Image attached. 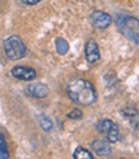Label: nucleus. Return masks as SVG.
<instances>
[{"mask_svg":"<svg viewBox=\"0 0 139 159\" xmlns=\"http://www.w3.org/2000/svg\"><path fill=\"white\" fill-rule=\"evenodd\" d=\"M56 50L61 55L66 54L68 50H69V45H68V42L65 41V39H63V38H58L56 39Z\"/></svg>","mask_w":139,"mask_h":159,"instance_id":"obj_13","label":"nucleus"},{"mask_svg":"<svg viewBox=\"0 0 139 159\" xmlns=\"http://www.w3.org/2000/svg\"><path fill=\"white\" fill-rule=\"evenodd\" d=\"M91 20H92L94 27L103 30V28H107L111 24V22H113V17H111L110 14H107V13H105V11H94L91 16Z\"/></svg>","mask_w":139,"mask_h":159,"instance_id":"obj_6","label":"nucleus"},{"mask_svg":"<svg viewBox=\"0 0 139 159\" xmlns=\"http://www.w3.org/2000/svg\"><path fill=\"white\" fill-rule=\"evenodd\" d=\"M82 116H83L82 111H80V110H77V108H74L72 112L68 113V117H69V118H73V120H80Z\"/></svg>","mask_w":139,"mask_h":159,"instance_id":"obj_15","label":"nucleus"},{"mask_svg":"<svg viewBox=\"0 0 139 159\" xmlns=\"http://www.w3.org/2000/svg\"><path fill=\"white\" fill-rule=\"evenodd\" d=\"M97 129L101 134L106 138V140L108 143H117L119 141V136H120V131L117 125L111 121V120H102L98 125H97Z\"/></svg>","mask_w":139,"mask_h":159,"instance_id":"obj_4","label":"nucleus"},{"mask_svg":"<svg viewBox=\"0 0 139 159\" xmlns=\"http://www.w3.org/2000/svg\"><path fill=\"white\" fill-rule=\"evenodd\" d=\"M7 158H9V152L3 135L0 134V159H7Z\"/></svg>","mask_w":139,"mask_h":159,"instance_id":"obj_14","label":"nucleus"},{"mask_svg":"<svg viewBox=\"0 0 139 159\" xmlns=\"http://www.w3.org/2000/svg\"><path fill=\"white\" fill-rule=\"evenodd\" d=\"M27 90H28L30 96H32L35 98H44L49 94V88L45 84H41V83L31 84Z\"/></svg>","mask_w":139,"mask_h":159,"instance_id":"obj_9","label":"nucleus"},{"mask_svg":"<svg viewBox=\"0 0 139 159\" xmlns=\"http://www.w3.org/2000/svg\"><path fill=\"white\" fill-rule=\"evenodd\" d=\"M92 149L98 155H108L111 153V148L105 140H94L92 143Z\"/></svg>","mask_w":139,"mask_h":159,"instance_id":"obj_10","label":"nucleus"},{"mask_svg":"<svg viewBox=\"0 0 139 159\" xmlns=\"http://www.w3.org/2000/svg\"><path fill=\"white\" fill-rule=\"evenodd\" d=\"M5 54L10 60H21L26 56L27 48L22 38L18 36H10L4 41Z\"/></svg>","mask_w":139,"mask_h":159,"instance_id":"obj_3","label":"nucleus"},{"mask_svg":"<svg viewBox=\"0 0 139 159\" xmlns=\"http://www.w3.org/2000/svg\"><path fill=\"white\" fill-rule=\"evenodd\" d=\"M116 25L121 34L135 45H139V19L129 14H119L116 17Z\"/></svg>","mask_w":139,"mask_h":159,"instance_id":"obj_2","label":"nucleus"},{"mask_svg":"<svg viewBox=\"0 0 139 159\" xmlns=\"http://www.w3.org/2000/svg\"><path fill=\"white\" fill-rule=\"evenodd\" d=\"M38 121H40V126L42 127L45 131H50V130H52V122H51V120L49 117H46V116H44V115H41L40 116V118H38Z\"/></svg>","mask_w":139,"mask_h":159,"instance_id":"obj_12","label":"nucleus"},{"mask_svg":"<svg viewBox=\"0 0 139 159\" xmlns=\"http://www.w3.org/2000/svg\"><path fill=\"white\" fill-rule=\"evenodd\" d=\"M22 2L26 5H36V4H38L41 2V0H22Z\"/></svg>","mask_w":139,"mask_h":159,"instance_id":"obj_16","label":"nucleus"},{"mask_svg":"<svg viewBox=\"0 0 139 159\" xmlns=\"http://www.w3.org/2000/svg\"><path fill=\"white\" fill-rule=\"evenodd\" d=\"M68 96L74 103L91 106L97 101V92L93 84L86 79H73L66 87Z\"/></svg>","mask_w":139,"mask_h":159,"instance_id":"obj_1","label":"nucleus"},{"mask_svg":"<svg viewBox=\"0 0 139 159\" xmlns=\"http://www.w3.org/2000/svg\"><path fill=\"white\" fill-rule=\"evenodd\" d=\"M74 159H93V155L91 152H88L84 148H77V150L73 154Z\"/></svg>","mask_w":139,"mask_h":159,"instance_id":"obj_11","label":"nucleus"},{"mask_svg":"<svg viewBox=\"0 0 139 159\" xmlns=\"http://www.w3.org/2000/svg\"><path fill=\"white\" fill-rule=\"evenodd\" d=\"M86 59L89 64H94L100 60V48L94 39H89L86 43Z\"/></svg>","mask_w":139,"mask_h":159,"instance_id":"obj_7","label":"nucleus"},{"mask_svg":"<svg viewBox=\"0 0 139 159\" xmlns=\"http://www.w3.org/2000/svg\"><path fill=\"white\" fill-rule=\"evenodd\" d=\"M121 113L129 121L130 126L134 130H138L139 129V110H137L134 107H125L121 111Z\"/></svg>","mask_w":139,"mask_h":159,"instance_id":"obj_8","label":"nucleus"},{"mask_svg":"<svg viewBox=\"0 0 139 159\" xmlns=\"http://www.w3.org/2000/svg\"><path fill=\"white\" fill-rule=\"evenodd\" d=\"M12 75L19 79V80H24V82H31L36 78V70L28 66H14L12 69Z\"/></svg>","mask_w":139,"mask_h":159,"instance_id":"obj_5","label":"nucleus"}]
</instances>
